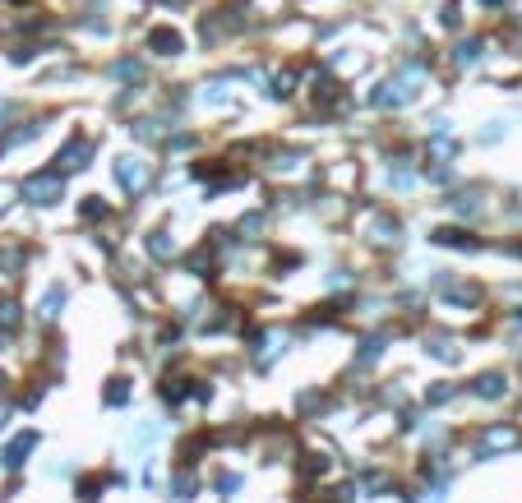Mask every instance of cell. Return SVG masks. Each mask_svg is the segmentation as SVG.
<instances>
[{
    "mask_svg": "<svg viewBox=\"0 0 522 503\" xmlns=\"http://www.w3.org/2000/svg\"><path fill=\"white\" fill-rule=\"evenodd\" d=\"M416 83H421V69L416 74H398V78H389V83H379L375 92H370V106H402V102H411L416 97Z\"/></svg>",
    "mask_w": 522,
    "mask_h": 503,
    "instance_id": "6da1fadb",
    "label": "cell"
},
{
    "mask_svg": "<svg viewBox=\"0 0 522 503\" xmlns=\"http://www.w3.org/2000/svg\"><path fill=\"white\" fill-rule=\"evenodd\" d=\"M60 190H65L60 171H33V176L23 180V199H28V203H56Z\"/></svg>",
    "mask_w": 522,
    "mask_h": 503,
    "instance_id": "7a4b0ae2",
    "label": "cell"
},
{
    "mask_svg": "<svg viewBox=\"0 0 522 503\" xmlns=\"http://www.w3.org/2000/svg\"><path fill=\"white\" fill-rule=\"evenodd\" d=\"M116 180H121L130 194H139L148 185V162H139V157H116Z\"/></svg>",
    "mask_w": 522,
    "mask_h": 503,
    "instance_id": "3957f363",
    "label": "cell"
},
{
    "mask_svg": "<svg viewBox=\"0 0 522 503\" xmlns=\"http://www.w3.org/2000/svg\"><path fill=\"white\" fill-rule=\"evenodd\" d=\"M33 448H37V434H33V429L14 434V439H10V448L0 453V467H5V471H19V467H23V457H28Z\"/></svg>",
    "mask_w": 522,
    "mask_h": 503,
    "instance_id": "277c9868",
    "label": "cell"
},
{
    "mask_svg": "<svg viewBox=\"0 0 522 503\" xmlns=\"http://www.w3.org/2000/svg\"><path fill=\"white\" fill-rule=\"evenodd\" d=\"M88 153H93V144H88V139H74V144H65V148L56 153V171L88 167Z\"/></svg>",
    "mask_w": 522,
    "mask_h": 503,
    "instance_id": "5b68a950",
    "label": "cell"
},
{
    "mask_svg": "<svg viewBox=\"0 0 522 503\" xmlns=\"http://www.w3.org/2000/svg\"><path fill=\"white\" fill-rule=\"evenodd\" d=\"M148 46H153L157 56H180L185 37H180L176 28H153V33H148Z\"/></svg>",
    "mask_w": 522,
    "mask_h": 503,
    "instance_id": "8992f818",
    "label": "cell"
},
{
    "mask_svg": "<svg viewBox=\"0 0 522 503\" xmlns=\"http://www.w3.org/2000/svg\"><path fill=\"white\" fill-rule=\"evenodd\" d=\"M513 443H518V429L513 425H495V429H486V439H481L486 453H504V448H513Z\"/></svg>",
    "mask_w": 522,
    "mask_h": 503,
    "instance_id": "52a82bcc",
    "label": "cell"
},
{
    "mask_svg": "<svg viewBox=\"0 0 522 503\" xmlns=\"http://www.w3.org/2000/svg\"><path fill=\"white\" fill-rule=\"evenodd\" d=\"M370 240H379V245H398V222H393V217H375V222H370Z\"/></svg>",
    "mask_w": 522,
    "mask_h": 503,
    "instance_id": "ba28073f",
    "label": "cell"
},
{
    "mask_svg": "<svg viewBox=\"0 0 522 503\" xmlns=\"http://www.w3.org/2000/svg\"><path fill=\"white\" fill-rule=\"evenodd\" d=\"M434 245H457V249H476V240L457 226H444V231H434Z\"/></svg>",
    "mask_w": 522,
    "mask_h": 503,
    "instance_id": "9c48e42d",
    "label": "cell"
},
{
    "mask_svg": "<svg viewBox=\"0 0 522 503\" xmlns=\"http://www.w3.org/2000/svg\"><path fill=\"white\" fill-rule=\"evenodd\" d=\"M60 305H65V287H60V282H51V287H46V301H42V319H56Z\"/></svg>",
    "mask_w": 522,
    "mask_h": 503,
    "instance_id": "30bf717a",
    "label": "cell"
},
{
    "mask_svg": "<svg viewBox=\"0 0 522 503\" xmlns=\"http://www.w3.org/2000/svg\"><path fill=\"white\" fill-rule=\"evenodd\" d=\"M476 397H490V402L504 397V374H481V379H476Z\"/></svg>",
    "mask_w": 522,
    "mask_h": 503,
    "instance_id": "8fae6325",
    "label": "cell"
},
{
    "mask_svg": "<svg viewBox=\"0 0 522 503\" xmlns=\"http://www.w3.org/2000/svg\"><path fill=\"white\" fill-rule=\"evenodd\" d=\"M148 254H157V259H171V254H176V245H171V235H167V231H153V235H148Z\"/></svg>",
    "mask_w": 522,
    "mask_h": 503,
    "instance_id": "7c38bea8",
    "label": "cell"
},
{
    "mask_svg": "<svg viewBox=\"0 0 522 503\" xmlns=\"http://www.w3.org/2000/svg\"><path fill=\"white\" fill-rule=\"evenodd\" d=\"M42 125H23V130H14V135H5V148H14V144H28V139L37 135Z\"/></svg>",
    "mask_w": 522,
    "mask_h": 503,
    "instance_id": "4fadbf2b",
    "label": "cell"
},
{
    "mask_svg": "<svg viewBox=\"0 0 522 503\" xmlns=\"http://www.w3.org/2000/svg\"><path fill=\"white\" fill-rule=\"evenodd\" d=\"M112 74H116V78H139V74H144V65H139V60H121Z\"/></svg>",
    "mask_w": 522,
    "mask_h": 503,
    "instance_id": "5bb4252c",
    "label": "cell"
},
{
    "mask_svg": "<svg viewBox=\"0 0 522 503\" xmlns=\"http://www.w3.org/2000/svg\"><path fill=\"white\" fill-rule=\"evenodd\" d=\"M176 499H194V476H185V471L176 476Z\"/></svg>",
    "mask_w": 522,
    "mask_h": 503,
    "instance_id": "9a60e30c",
    "label": "cell"
},
{
    "mask_svg": "<svg viewBox=\"0 0 522 503\" xmlns=\"http://www.w3.org/2000/svg\"><path fill=\"white\" fill-rule=\"evenodd\" d=\"M130 397V388H125V379H116L112 388H107V406H116V402H125Z\"/></svg>",
    "mask_w": 522,
    "mask_h": 503,
    "instance_id": "2e32d148",
    "label": "cell"
},
{
    "mask_svg": "<svg viewBox=\"0 0 522 503\" xmlns=\"http://www.w3.org/2000/svg\"><path fill=\"white\" fill-rule=\"evenodd\" d=\"M476 56H481V42H462V46H457V60H462V65H471Z\"/></svg>",
    "mask_w": 522,
    "mask_h": 503,
    "instance_id": "e0dca14e",
    "label": "cell"
},
{
    "mask_svg": "<svg viewBox=\"0 0 522 503\" xmlns=\"http://www.w3.org/2000/svg\"><path fill=\"white\" fill-rule=\"evenodd\" d=\"M259 226H264V217H259V213H250V217H245V222H241V226H236V231H241V235H245V240H250V235H255V231H259Z\"/></svg>",
    "mask_w": 522,
    "mask_h": 503,
    "instance_id": "ac0fdd59",
    "label": "cell"
},
{
    "mask_svg": "<svg viewBox=\"0 0 522 503\" xmlns=\"http://www.w3.org/2000/svg\"><path fill=\"white\" fill-rule=\"evenodd\" d=\"M19 324V305H0V328H14Z\"/></svg>",
    "mask_w": 522,
    "mask_h": 503,
    "instance_id": "d6986e66",
    "label": "cell"
},
{
    "mask_svg": "<svg viewBox=\"0 0 522 503\" xmlns=\"http://www.w3.org/2000/svg\"><path fill=\"white\" fill-rule=\"evenodd\" d=\"M457 213H467V217H471V213H481L476 194H462V199H457Z\"/></svg>",
    "mask_w": 522,
    "mask_h": 503,
    "instance_id": "ffe728a7",
    "label": "cell"
},
{
    "mask_svg": "<svg viewBox=\"0 0 522 503\" xmlns=\"http://www.w3.org/2000/svg\"><path fill=\"white\" fill-rule=\"evenodd\" d=\"M393 185H398V190H407V185H416V176H411V171H393Z\"/></svg>",
    "mask_w": 522,
    "mask_h": 503,
    "instance_id": "44dd1931",
    "label": "cell"
},
{
    "mask_svg": "<svg viewBox=\"0 0 522 503\" xmlns=\"http://www.w3.org/2000/svg\"><path fill=\"white\" fill-rule=\"evenodd\" d=\"M102 213H107V203H98V199L83 203V217H102Z\"/></svg>",
    "mask_w": 522,
    "mask_h": 503,
    "instance_id": "7402d4cb",
    "label": "cell"
},
{
    "mask_svg": "<svg viewBox=\"0 0 522 503\" xmlns=\"http://www.w3.org/2000/svg\"><path fill=\"white\" fill-rule=\"evenodd\" d=\"M5 208H10V190H5V185H0V213H5Z\"/></svg>",
    "mask_w": 522,
    "mask_h": 503,
    "instance_id": "603a6c76",
    "label": "cell"
},
{
    "mask_svg": "<svg viewBox=\"0 0 522 503\" xmlns=\"http://www.w3.org/2000/svg\"><path fill=\"white\" fill-rule=\"evenodd\" d=\"M481 5H504V0H481Z\"/></svg>",
    "mask_w": 522,
    "mask_h": 503,
    "instance_id": "cb8c5ba5",
    "label": "cell"
}]
</instances>
